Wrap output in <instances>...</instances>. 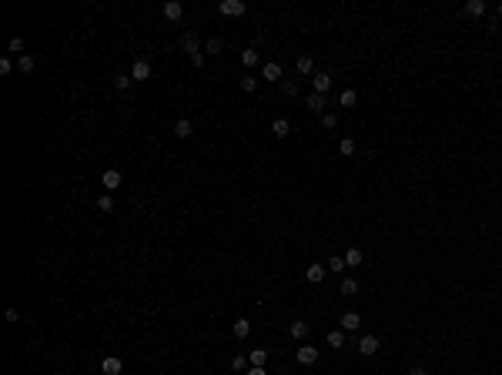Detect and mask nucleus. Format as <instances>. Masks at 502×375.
Masks as SVG:
<instances>
[{
	"mask_svg": "<svg viewBox=\"0 0 502 375\" xmlns=\"http://www.w3.org/2000/svg\"><path fill=\"white\" fill-rule=\"evenodd\" d=\"M17 67H20V74H30V71H34V57H30V54H24V57L17 60Z\"/></svg>",
	"mask_w": 502,
	"mask_h": 375,
	"instance_id": "a878e982",
	"label": "nucleus"
},
{
	"mask_svg": "<svg viewBox=\"0 0 502 375\" xmlns=\"http://www.w3.org/2000/svg\"><path fill=\"white\" fill-rule=\"evenodd\" d=\"M3 319H7V321H20V312H17V308H7V315H3Z\"/></svg>",
	"mask_w": 502,
	"mask_h": 375,
	"instance_id": "4c0bfd02",
	"label": "nucleus"
},
{
	"mask_svg": "<svg viewBox=\"0 0 502 375\" xmlns=\"http://www.w3.org/2000/svg\"><path fill=\"white\" fill-rule=\"evenodd\" d=\"M131 84H134V80H131V74H117V77H114V87H117V91H128Z\"/></svg>",
	"mask_w": 502,
	"mask_h": 375,
	"instance_id": "bb28decb",
	"label": "nucleus"
},
{
	"mask_svg": "<svg viewBox=\"0 0 502 375\" xmlns=\"http://www.w3.org/2000/svg\"><path fill=\"white\" fill-rule=\"evenodd\" d=\"M121 181H124V178H121V171H117V168H107L104 174H101V188H104V191L121 188Z\"/></svg>",
	"mask_w": 502,
	"mask_h": 375,
	"instance_id": "f03ea898",
	"label": "nucleus"
},
{
	"mask_svg": "<svg viewBox=\"0 0 502 375\" xmlns=\"http://www.w3.org/2000/svg\"><path fill=\"white\" fill-rule=\"evenodd\" d=\"M328 345H332V348H342V345H345V328H335V332H328Z\"/></svg>",
	"mask_w": 502,
	"mask_h": 375,
	"instance_id": "4be33fe9",
	"label": "nucleus"
},
{
	"mask_svg": "<svg viewBox=\"0 0 502 375\" xmlns=\"http://www.w3.org/2000/svg\"><path fill=\"white\" fill-rule=\"evenodd\" d=\"M218 10H221L224 17H241L244 10H248V3H244V0H221Z\"/></svg>",
	"mask_w": 502,
	"mask_h": 375,
	"instance_id": "f257e3e1",
	"label": "nucleus"
},
{
	"mask_svg": "<svg viewBox=\"0 0 502 375\" xmlns=\"http://www.w3.org/2000/svg\"><path fill=\"white\" fill-rule=\"evenodd\" d=\"M121 369H124V362L117 355H107L104 362H101V375H121Z\"/></svg>",
	"mask_w": 502,
	"mask_h": 375,
	"instance_id": "20e7f679",
	"label": "nucleus"
},
{
	"mask_svg": "<svg viewBox=\"0 0 502 375\" xmlns=\"http://www.w3.org/2000/svg\"><path fill=\"white\" fill-rule=\"evenodd\" d=\"M345 268H348V265H345V258H342V255H335L332 262H328V271H338V275H342Z\"/></svg>",
	"mask_w": 502,
	"mask_h": 375,
	"instance_id": "cd10ccee",
	"label": "nucleus"
},
{
	"mask_svg": "<svg viewBox=\"0 0 502 375\" xmlns=\"http://www.w3.org/2000/svg\"><path fill=\"white\" fill-rule=\"evenodd\" d=\"M308 111H315V114L325 111V94H315V91H312V97H308Z\"/></svg>",
	"mask_w": 502,
	"mask_h": 375,
	"instance_id": "f3484780",
	"label": "nucleus"
},
{
	"mask_svg": "<svg viewBox=\"0 0 502 375\" xmlns=\"http://www.w3.org/2000/svg\"><path fill=\"white\" fill-rule=\"evenodd\" d=\"M355 101H358V94H355V91H342V94H338V107H355Z\"/></svg>",
	"mask_w": 502,
	"mask_h": 375,
	"instance_id": "412c9836",
	"label": "nucleus"
},
{
	"mask_svg": "<svg viewBox=\"0 0 502 375\" xmlns=\"http://www.w3.org/2000/svg\"><path fill=\"white\" fill-rule=\"evenodd\" d=\"M298 362H301V365H315V362H318V348H315V345H301V348H298Z\"/></svg>",
	"mask_w": 502,
	"mask_h": 375,
	"instance_id": "423d86ee",
	"label": "nucleus"
},
{
	"mask_svg": "<svg viewBox=\"0 0 502 375\" xmlns=\"http://www.w3.org/2000/svg\"><path fill=\"white\" fill-rule=\"evenodd\" d=\"M241 87H244L248 94H255V91H258V77H251V74L241 77Z\"/></svg>",
	"mask_w": 502,
	"mask_h": 375,
	"instance_id": "7c9ffc66",
	"label": "nucleus"
},
{
	"mask_svg": "<svg viewBox=\"0 0 502 375\" xmlns=\"http://www.w3.org/2000/svg\"><path fill=\"white\" fill-rule=\"evenodd\" d=\"M10 71H14V64H10V57H0V74L7 77V74H10Z\"/></svg>",
	"mask_w": 502,
	"mask_h": 375,
	"instance_id": "c9c22d12",
	"label": "nucleus"
},
{
	"mask_svg": "<svg viewBox=\"0 0 502 375\" xmlns=\"http://www.w3.org/2000/svg\"><path fill=\"white\" fill-rule=\"evenodd\" d=\"M181 51H185V54H191V57L201 54V47H198V37H194V34H185V37H181Z\"/></svg>",
	"mask_w": 502,
	"mask_h": 375,
	"instance_id": "9d476101",
	"label": "nucleus"
},
{
	"mask_svg": "<svg viewBox=\"0 0 502 375\" xmlns=\"http://www.w3.org/2000/svg\"><path fill=\"white\" fill-rule=\"evenodd\" d=\"M248 335H251V321L238 319V321H235V338H248Z\"/></svg>",
	"mask_w": 502,
	"mask_h": 375,
	"instance_id": "aec40b11",
	"label": "nucleus"
},
{
	"mask_svg": "<svg viewBox=\"0 0 502 375\" xmlns=\"http://www.w3.org/2000/svg\"><path fill=\"white\" fill-rule=\"evenodd\" d=\"M358 352L369 358V355H375L378 352V335H362L358 338Z\"/></svg>",
	"mask_w": 502,
	"mask_h": 375,
	"instance_id": "7ed1b4c3",
	"label": "nucleus"
},
{
	"mask_svg": "<svg viewBox=\"0 0 502 375\" xmlns=\"http://www.w3.org/2000/svg\"><path fill=\"white\" fill-rule=\"evenodd\" d=\"M412 375H428V372L425 369H412Z\"/></svg>",
	"mask_w": 502,
	"mask_h": 375,
	"instance_id": "ea45409f",
	"label": "nucleus"
},
{
	"mask_svg": "<svg viewBox=\"0 0 502 375\" xmlns=\"http://www.w3.org/2000/svg\"><path fill=\"white\" fill-rule=\"evenodd\" d=\"M358 292V281L355 278H342V295H355Z\"/></svg>",
	"mask_w": 502,
	"mask_h": 375,
	"instance_id": "c85d7f7f",
	"label": "nucleus"
},
{
	"mask_svg": "<svg viewBox=\"0 0 502 375\" xmlns=\"http://www.w3.org/2000/svg\"><path fill=\"white\" fill-rule=\"evenodd\" d=\"M499 17H502V3H499Z\"/></svg>",
	"mask_w": 502,
	"mask_h": 375,
	"instance_id": "a19ab883",
	"label": "nucleus"
},
{
	"mask_svg": "<svg viewBox=\"0 0 502 375\" xmlns=\"http://www.w3.org/2000/svg\"><path fill=\"white\" fill-rule=\"evenodd\" d=\"M264 358H268V348H251L248 352V362L251 365H264Z\"/></svg>",
	"mask_w": 502,
	"mask_h": 375,
	"instance_id": "5701e85b",
	"label": "nucleus"
},
{
	"mask_svg": "<svg viewBox=\"0 0 502 375\" xmlns=\"http://www.w3.org/2000/svg\"><path fill=\"white\" fill-rule=\"evenodd\" d=\"M10 51L24 57V40H20V37H14V40H10Z\"/></svg>",
	"mask_w": 502,
	"mask_h": 375,
	"instance_id": "e433bc0d",
	"label": "nucleus"
},
{
	"mask_svg": "<svg viewBox=\"0 0 502 375\" xmlns=\"http://www.w3.org/2000/svg\"><path fill=\"white\" fill-rule=\"evenodd\" d=\"M465 14H469V17H482L485 3H482V0H469V3H465Z\"/></svg>",
	"mask_w": 502,
	"mask_h": 375,
	"instance_id": "a211bd4d",
	"label": "nucleus"
},
{
	"mask_svg": "<svg viewBox=\"0 0 502 375\" xmlns=\"http://www.w3.org/2000/svg\"><path fill=\"white\" fill-rule=\"evenodd\" d=\"M271 131L278 134V137H288V131H291V124H288V121H285V117H278V121H275V124H271Z\"/></svg>",
	"mask_w": 502,
	"mask_h": 375,
	"instance_id": "b1692460",
	"label": "nucleus"
},
{
	"mask_svg": "<svg viewBox=\"0 0 502 375\" xmlns=\"http://www.w3.org/2000/svg\"><path fill=\"white\" fill-rule=\"evenodd\" d=\"M362 262H365L362 248H348V251H345V265H348V268H358Z\"/></svg>",
	"mask_w": 502,
	"mask_h": 375,
	"instance_id": "f8f14e48",
	"label": "nucleus"
},
{
	"mask_svg": "<svg viewBox=\"0 0 502 375\" xmlns=\"http://www.w3.org/2000/svg\"><path fill=\"white\" fill-rule=\"evenodd\" d=\"M288 335L301 342V338L308 335V321H291V325H288Z\"/></svg>",
	"mask_w": 502,
	"mask_h": 375,
	"instance_id": "2eb2a0df",
	"label": "nucleus"
},
{
	"mask_svg": "<svg viewBox=\"0 0 502 375\" xmlns=\"http://www.w3.org/2000/svg\"><path fill=\"white\" fill-rule=\"evenodd\" d=\"M248 365H251V362H248V355H235V358H231V369H235V372H244Z\"/></svg>",
	"mask_w": 502,
	"mask_h": 375,
	"instance_id": "c756f323",
	"label": "nucleus"
},
{
	"mask_svg": "<svg viewBox=\"0 0 502 375\" xmlns=\"http://www.w3.org/2000/svg\"><path fill=\"white\" fill-rule=\"evenodd\" d=\"M174 134L185 141V137H191V121L187 117H178V124H174Z\"/></svg>",
	"mask_w": 502,
	"mask_h": 375,
	"instance_id": "6ab92c4d",
	"label": "nucleus"
},
{
	"mask_svg": "<svg viewBox=\"0 0 502 375\" xmlns=\"http://www.w3.org/2000/svg\"><path fill=\"white\" fill-rule=\"evenodd\" d=\"M221 47H224V44H221L218 37H211V40H208V54H221Z\"/></svg>",
	"mask_w": 502,
	"mask_h": 375,
	"instance_id": "f704fd0d",
	"label": "nucleus"
},
{
	"mask_svg": "<svg viewBox=\"0 0 502 375\" xmlns=\"http://www.w3.org/2000/svg\"><path fill=\"white\" fill-rule=\"evenodd\" d=\"M244 375H268V372H264V365H251V369H248Z\"/></svg>",
	"mask_w": 502,
	"mask_h": 375,
	"instance_id": "58836bf2",
	"label": "nucleus"
},
{
	"mask_svg": "<svg viewBox=\"0 0 502 375\" xmlns=\"http://www.w3.org/2000/svg\"><path fill=\"white\" fill-rule=\"evenodd\" d=\"M151 77V64L148 60H134V67H131V80H148Z\"/></svg>",
	"mask_w": 502,
	"mask_h": 375,
	"instance_id": "39448f33",
	"label": "nucleus"
},
{
	"mask_svg": "<svg viewBox=\"0 0 502 375\" xmlns=\"http://www.w3.org/2000/svg\"><path fill=\"white\" fill-rule=\"evenodd\" d=\"M181 14H185V7H181L178 0H167L164 3V17L167 20H181Z\"/></svg>",
	"mask_w": 502,
	"mask_h": 375,
	"instance_id": "9b49d317",
	"label": "nucleus"
},
{
	"mask_svg": "<svg viewBox=\"0 0 502 375\" xmlns=\"http://www.w3.org/2000/svg\"><path fill=\"white\" fill-rule=\"evenodd\" d=\"M325 265H312V268H305V278L312 281V285H321V278H325Z\"/></svg>",
	"mask_w": 502,
	"mask_h": 375,
	"instance_id": "1a4fd4ad",
	"label": "nucleus"
},
{
	"mask_svg": "<svg viewBox=\"0 0 502 375\" xmlns=\"http://www.w3.org/2000/svg\"><path fill=\"white\" fill-rule=\"evenodd\" d=\"M338 151H342V158H352V154H355V141H352V137H342Z\"/></svg>",
	"mask_w": 502,
	"mask_h": 375,
	"instance_id": "393cba45",
	"label": "nucleus"
},
{
	"mask_svg": "<svg viewBox=\"0 0 502 375\" xmlns=\"http://www.w3.org/2000/svg\"><path fill=\"white\" fill-rule=\"evenodd\" d=\"M295 67H298V74H315V60H312L308 54H301V57H298V60H295Z\"/></svg>",
	"mask_w": 502,
	"mask_h": 375,
	"instance_id": "ddd939ff",
	"label": "nucleus"
},
{
	"mask_svg": "<svg viewBox=\"0 0 502 375\" xmlns=\"http://www.w3.org/2000/svg\"><path fill=\"white\" fill-rule=\"evenodd\" d=\"M358 325H362V319H358V312H345V315H342V328H345V332H355Z\"/></svg>",
	"mask_w": 502,
	"mask_h": 375,
	"instance_id": "4468645a",
	"label": "nucleus"
},
{
	"mask_svg": "<svg viewBox=\"0 0 502 375\" xmlns=\"http://www.w3.org/2000/svg\"><path fill=\"white\" fill-rule=\"evenodd\" d=\"M281 94H285V97H295L298 84H295V80H281Z\"/></svg>",
	"mask_w": 502,
	"mask_h": 375,
	"instance_id": "2f4dec72",
	"label": "nucleus"
},
{
	"mask_svg": "<svg viewBox=\"0 0 502 375\" xmlns=\"http://www.w3.org/2000/svg\"><path fill=\"white\" fill-rule=\"evenodd\" d=\"M321 124H325V128L332 131L335 124H338V114H332V111H328V114H321Z\"/></svg>",
	"mask_w": 502,
	"mask_h": 375,
	"instance_id": "72a5a7b5",
	"label": "nucleus"
},
{
	"mask_svg": "<svg viewBox=\"0 0 502 375\" xmlns=\"http://www.w3.org/2000/svg\"><path fill=\"white\" fill-rule=\"evenodd\" d=\"M258 60H261V54L255 51V47H248V51H241V64H244V67H258Z\"/></svg>",
	"mask_w": 502,
	"mask_h": 375,
	"instance_id": "dca6fc26",
	"label": "nucleus"
},
{
	"mask_svg": "<svg viewBox=\"0 0 502 375\" xmlns=\"http://www.w3.org/2000/svg\"><path fill=\"white\" fill-rule=\"evenodd\" d=\"M261 77H264V80H281V64L278 60H268V64L261 67Z\"/></svg>",
	"mask_w": 502,
	"mask_h": 375,
	"instance_id": "0eeeda50",
	"label": "nucleus"
},
{
	"mask_svg": "<svg viewBox=\"0 0 502 375\" xmlns=\"http://www.w3.org/2000/svg\"><path fill=\"white\" fill-rule=\"evenodd\" d=\"M312 84H315V94H325L328 87H332V77L325 74V71H315V77H312Z\"/></svg>",
	"mask_w": 502,
	"mask_h": 375,
	"instance_id": "6e6552de",
	"label": "nucleus"
},
{
	"mask_svg": "<svg viewBox=\"0 0 502 375\" xmlns=\"http://www.w3.org/2000/svg\"><path fill=\"white\" fill-rule=\"evenodd\" d=\"M97 208H101V211H114V198L111 194H101V198H97Z\"/></svg>",
	"mask_w": 502,
	"mask_h": 375,
	"instance_id": "473e14b6",
	"label": "nucleus"
}]
</instances>
